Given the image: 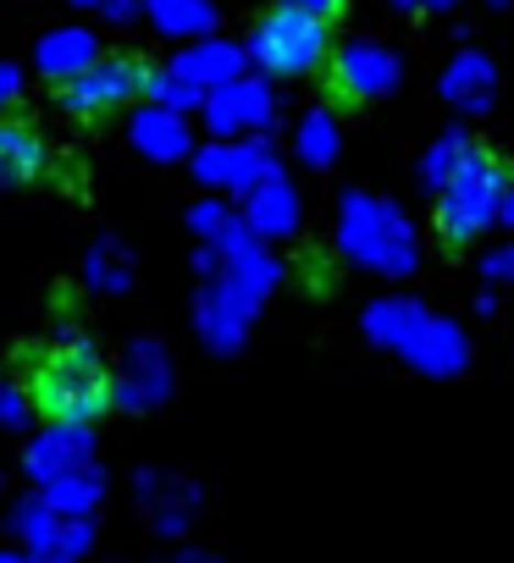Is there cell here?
<instances>
[{"label": "cell", "instance_id": "6da1fadb", "mask_svg": "<svg viewBox=\"0 0 514 563\" xmlns=\"http://www.w3.org/2000/svg\"><path fill=\"white\" fill-rule=\"evenodd\" d=\"M18 393L34 420L51 431H84L117 415L122 404V376L117 365L89 343V338H34L18 343Z\"/></svg>", "mask_w": 514, "mask_h": 563}, {"label": "cell", "instance_id": "7a4b0ae2", "mask_svg": "<svg viewBox=\"0 0 514 563\" xmlns=\"http://www.w3.org/2000/svg\"><path fill=\"white\" fill-rule=\"evenodd\" d=\"M155 84H161V67L144 51H106V56L73 67L67 78H56V106L78 128H111L117 117L144 106L155 95Z\"/></svg>", "mask_w": 514, "mask_h": 563}, {"label": "cell", "instance_id": "3957f363", "mask_svg": "<svg viewBox=\"0 0 514 563\" xmlns=\"http://www.w3.org/2000/svg\"><path fill=\"white\" fill-rule=\"evenodd\" d=\"M503 161L481 144H470L459 155V166L442 177V199H437V232L448 249H464L470 238H481L497 216H503Z\"/></svg>", "mask_w": 514, "mask_h": 563}, {"label": "cell", "instance_id": "277c9868", "mask_svg": "<svg viewBox=\"0 0 514 563\" xmlns=\"http://www.w3.org/2000/svg\"><path fill=\"white\" fill-rule=\"evenodd\" d=\"M327 56H332V23L310 18L294 0L266 7L249 29V62L272 78H305V73L327 67Z\"/></svg>", "mask_w": 514, "mask_h": 563}, {"label": "cell", "instance_id": "5b68a950", "mask_svg": "<svg viewBox=\"0 0 514 563\" xmlns=\"http://www.w3.org/2000/svg\"><path fill=\"white\" fill-rule=\"evenodd\" d=\"M51 172L45 128L29 111H0V188H34Z\"/></svg>", "mask_w": 514, "mask_h": 563}, {"label": "cell", "instance_id": "8992f818", "mask_svg": "<svg viewBox=\"0 0 514 563\" xmlns=\"http://www.w3.org/2000/svg\"><path fill=\"white\" fill-rule=\"evenodd\" d=\"M327 67H332V95L343 100H376L398 78V62L382 45H343L338 56H327Z\"/></svg>", "mask_w": 514, "mask_h": 563}, {"label": "cell", "instance_id": "52a82bcc", "mask_svg": "<svg viewBox=\"0 0 514 563\" xmlns=\"http://www.w3.org/2000/svg\"><path fill=\"white\" fill-rule=\"evenodd\" d=\"M448 100L464 106V111H481L492 100V67L481 56H459L453 73H448Z\"/></svg>", "mask_w": 514, "mask_h": 563}, {"label": "cell", "instance_id": "ba28073f", "mask_svg": "<svg viewBox=\"0 0 514 563\" xmlns=\"http://www.w3.org/2000/svg\"><path fill=\"white\" fill-rule=\"evenodd\" d=\"M464 150H470V144H464L459 133H448V139L437 144V155L426 161V172H431V183H442V177H448V172L459 166V155H464Z\"/></svg>", "mask_w": 514, "mask_h": 563}, {"label": "cell", "instance_id": "9c48e42d", "mask_svg": "<svg viewBox=\"0 0 514 563\" xmlns=\"http://www.w3.org/2000/svg\"><path fill=\"white\" fill-rule=\"evenodd\" d=\"M294 7H305L310 18H321V23H343V12H349V0H294Z\"/></svg>", "mask_w": 514, "mask_h": 563}, {"label": "cell", "instance_id": "30bf717a", "mask_svg": "<svg viewBox=\"0 0 514 563\" xmlns=\"http://www.w3.org/2000/svg\"><path fill=\"white\" fill-rule=\"evenodd\" d=\"M486 271H492V276H514V249L492 254V260H486Z\"/></svg>", "mask_w": 514, "mask_h": 563}, {"label": "cell", "instance_id": "8fae6325", "mask_svg": "<svg viewBox=\"0 0 514 563\" xmlns=\"http://www.w3.org/2000/svg\"><path fill=\"white\" fill-rule=\"evenodd\" d=\"M503 216H508V221H514V194H503Z\"/></svg>", "mask_w": 514, "mask_h": 563}, {"label": "cell", "instance_id": "7c38bea8", "mask_svg": "<svg viewBox=\"0 0 514 563\" xmlns=\"http://www.w3.org/2000/svg\"><path fill=\"white\" fill-rule=\"evenodd\" d=\"M431 7H453V0H431Z\"/></svg>", "mask_w": 514, "mask_h": 563}]
</instances>
